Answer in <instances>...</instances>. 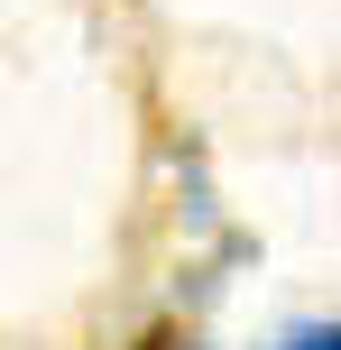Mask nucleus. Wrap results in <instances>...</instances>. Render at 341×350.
<instances>
[{"mask_svg": "<svg viewBox=\"0 0 341 350\" xmlns=\"http://www.w3.org/2000/svg\"><path fill=\"white\" fill-rule=\"evenodd\" d=\"M277 350H341V323H314V332H295V341H277Z\"/></svg>", "mask_w": 341, "mask_h": 350, "instance_id": "1", "label": "nucleus"}]
</instances>
